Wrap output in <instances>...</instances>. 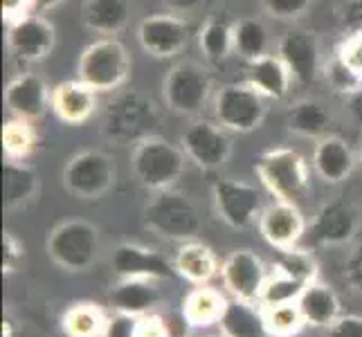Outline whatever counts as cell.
Wrapping results in <instances>:
<instances>
[{
  "mask_svg": "<svg viewBox=\"0 0 362 337\" xmlns=\"http://www.w3.org/2000/svg\"><path fill=\"white\" fill-rule=\"evenodd\" d=\"M160 110L148 95L127 90L108 102L102 117V135L115 146H135L148 135H156Z\"/></svg>",
  "mask_w": 362,
  "mask_h": 337,
  "instance_id": "6da1fadb",
  "label": "cell"
},
{
  "mask_svg": "<svg viewBox=\"0 0 362 337\" xmlns=\"http://www.w3.org/2000/svg\"><path fill=\"white\" fill-rule=\"evenodd\" d=\"M257 178L264 184V189L284 203L304 201L310 189V169L306 158L291 146L268 148L255 162Z\"/></svg>",
  "mask_w": 362,
  "mask_h": 337,
  "instance_id": "7a4b0ae2",
  "label": "cell"
},
{
  "mask_svg": "<svg viewBox=\"0 0 362 337\" xmlns=\"http://www.w3.org/2000/svg\"><path fill=\"white\" fill-rule=\"evenodd\" d=\"M187 167V155L180 146L171 144L160 135H148L133 146L131 171L135 180L148 191L173 189Z\"/></svg>",
  "mask_w": 362,
  "mask_h": 337,
  "instance_id": "3957f363",
  "label": "cell"
},
{
  "mask_svg": "<svg viewBox=\"0 0 362 337\" xmlns=\"http://www.w3.org/2000/svg\"><path fill=\"white\" fill-rule=\"evenodd\" d=\"M144 227L169 241H194L203 230V218L189 196L176 189L153 191L144 207Z\"/></svg>",
  "mask_w": 362,
  "mask_h": 337,
  "instance_id": "277c9868",
  "label": "cell"
},
{
  "mask_svg": "<svg viewBox=\"0 0 362 337\" xmlns=\"http://www.w3.org/2000/svg\"><path fill=\"white\" fill-rule=\"evenodd\" d=\"M131 54L127 45L113 36L93 41L83 49L77 64V79L97 93H113L131 77Z\"/></svg>",
  "mask_w": 362,
  "mask_h": 337,
  "instance_id": "5b68a950",
  "label": "cell"
},
{
  "mask_svg": "<svg viewBox=\"0 0 362 337\" xmlns=\"http://www.w3.org/2000/svg\"><path fill=\"white\" fill-rule=\"evenodd\" d=\"M102 239L93 223L72 218L59 223L47 236L49 261L66 272H86L99 259Z\"/></svg>",
  "mask_w": 362,
  "mask_h": 337,
  "instance_id": "8992f818",
  "label": "cell"
},
{
  "mask_svg": "<svg viewBox=\"0 0 362 337\" xmlns=\"http://www.w3.org/2000/svg\"><path fill=\"white\" fill-rule=\"evenodd\" d=\"M214 90V81L198 61H178L162 79V99L173 115L196 117Z\"/></svg>",
  "mask_w": 362,
  "mask_h": 337,
  "instance_id": "52a82bcc",
  "label": "cell"
},
{
  "mask_svg": "<svg viewBox=\"0 0 362 337\" xmlns=\"http://www.w3.org/2000/svg\"><path fill=\"white\" fill-rule=\"evenodd\" d=\"M117 180V165L99 148L74 153L64 167V187L77 201L93 203L106 196Z\"/></svg>",
  "mask_w": 362,
  "mask_h": 337,
  "instance_id": "ba28073f",
  "label": "cell"
},
{
  "mask_svg": "<svg viewBox=\"0 0 362 337\" xmlns=\"http://www.w3.org/2000/svg\"><path fill=\"white\" fill-rule=\"evenodd\" d=\"M264 99L245 81L226 83L214 95V119L230 133H252L266 119Z\"/></svg>",
  "mask_w": 362,
  "mask_h": 337,
  "instance_id": "9c48e42d",
  "label": "cell"
},
{
  "mask_svg": "<svg viewBox=\"0 0 362 337\" xmlns=\"http://www.w3.org/2000/svg\"><path fill=\"white\" fill-rule=\"evenodd\" d=\"M211 198L218 218L232 230H247L264 211V194L255 184L234 178H216L211 182Z\"/></svg>",
  "mask_w": 362,
  "mask_h": 337,
  "instance_id": "30bf717a",
  "label": "cell"
},
{
  "mask_svg": "<svg viewBox=\"0 0 362 337\" xmlns=\"http://www.w3.org/2000/svg\"><path fill=\"white\" fill-rule=\"evenodd\" d=\"M180 148L185 151L187 160L194 162L198 169L214 171L221 169L232 155V137L214 119L196 117L189 122L180 135Z\"/></svg>",
  "mask_w": 362,
  "mask_h": 337,
  "instance_id": "8fae6325",
  "label": "cell"
},
{
  "mask_svg": "<svg viewBox=\"0 0 362 337\" xmlns=\"http://www.w3.org/2000/svg\"><path fill=\"white\" fill-rule=\"evenodd\" d=\"M7 52L18 66H34L45 61L57 45L54 25L41 14H30L7 25Z\"/></svg>",
  "mask_w": 362,
  "mask_h": 337,
  "instance_id": "7c38bea8",
  "label": "cell"
},
{
  "mask_svg": "<svg viewBox=\"0 0 362 337\" xmlns=\"http://www.w3.org/2000/svg\"><path fill=\"white\" fill-rule=\"evenodd\" d=\"M360 230L358 209L346 201H329L324 203L313 220L306 227V239L315 247H333L346 245L356 239Z\"/></svg>",
  "mask_w": 362,
  "mask_h": 337,
  "instance_id": "4fadbf2b",
  "label": "cell"
},
{
  "mask_svg": "<svg viewBox=\"0 0 362 337\" xmlns=\"http://www.w3.org/2000/svg\"><path fill=\"white\" fill-rule=\"evenodd\" d=\"M221 281L234 299L259 304L270 277L266 264L252 249H234L221 264Z\"/></svg>",
  "mask_w": 362,
  "mask_h": 337,
  "instance_id": "5bb4252c",
  "label": "cell"
},
{
  "mask_svg": "<svg viewBox=\"0 0 362 337\" xmlns=\"http://www.w3.org/2000/svg\"><path fill=\"white\" fill-rule=\"evenodd\" d=\"M192 28L178 14H151L137 28L140 47L153 59H173L189 45Z\"/></svg>",
  "mask_w": 362,
  "mask_h": 337,
  "instance_id": "9a60e30c",
  "label": "cell"
},
{
  "mask_svg": "<svg viewBox=\"0 0 362 337\" xmlns=\"http://www.w3.org/2000/svg\"><path fill=\"white\" fill-rule=\"evenodd\" d=\"M110 268L119 279H153L169 281L176 277V268L162 256L158 249L137 245V243H119L110 254Z\"/></svg>",
  "mask_w": 362,
  "mask_h": 337,
  "instance_id": "2e32d148",
  "label": "cell"
},
{
  "mask_svg": "<svg viewBox=\"0 0 362 337\" xmlns=\"http://www.w3.org/2000/svg\"><path fill=\"white\" fill-rule=\"evenodd\" d=\"M277 57L288 66L293 79L308 85L320 72V39L306 28H291L281 34L277 43Z\"/></svg>",
  "mask_w": 362,
  "mask_h": 337,
  "instance_id": "e0dca14e",
  "label": "cell"
},
{
  "mask_svg": "<svg viewBox=\"0 0 362 337\" xmlns=\"http://www.w3.org/2000/svg\"><path fill=\"white\" fill-rule=\"evenodd\" d=\"M5 106L11 117L25 122H39L52 106V88L36 72H21L7 83Z\"/></svg>",
  "mask_w": 362,
  "mask_h": 337,
  "instance_id": "ac0fdd59",
  "label": "cell"
},
{
  "mask_svg": "<svg viewBox=\"0 0 362 337\" xmlns=\"http://www.w3.org/2000/svg\"><path fill=\"white\" fill-rule=\"evenodd\" d=\"M259 232L264 241L274 249H291L297 247L299 241L306 236V218L295 203L274 201L264 207L257 220Z\"/></svg>",
  "mask_w": 362,
  "mask_h": 337,
  "instance_id": "d6986e66",
  "label": "cell"
},
{
  "mask_svg": "<svg viewBox=\"0 0 362 337\" xmlns=\"http://www.w3.org/2000/svg\"><path fill=\"white\" fill-rule=\"evenodd\" d=\"M358 158L340 135H324L313 148V169L327 184H342L354 173Z\"/></svg>",
  "mask_w": 362,
  "mask_h": 337,
  "instance_id": "ffe728a7",
  "label": "cell"
},
{
  "mask_svg": "<svg viewBox=\"0 0 362 337\" xmlns=\"http://www.w3.org/2000/svg\"><path fill=\"white\" fill-rule=\"evenodd\" d=\"M97 90H93L88 83L81 79L61 81L52 88V112L59 122L79 126L88 122L97 110Z\"/></svg>",
  "mask_w": 362,
  "mask_h": 337,
  "instance_id": "44dd1931",
  "label": "cell"
},
{
  "mask_svg": "<svg viewBox=\"0 0 362 337\" xmlns=\"http://www.w3.org/2000/svg\"><path fill=\"white\" fill-rule=\"evenodd\" d=\"M293 81L295 79L288 66L277 54H264L259 59L245 61V83L252 85L261 97L281 102L288 97Z\"/></svg>",
  "mask_w": 362,
  "mask_h": 337,
  "instance_id": "7402d4cb",
  "label": "cell"
},
{
  "mask_svg": "<svg viewBox=\"0 0 362 337\" xmlns=\"http://www.w3.org/2000/svg\"><path fill=\"white\" fill-rule=\"evenodd\" d=\"M113 310L124 315L142 317L153 313L160 304V288L153 279H119L108 295Z\"/></svg>",
  "mask_w": 362,
  "mask_h": 337,
  "instance_id": "603a6c76",
  "label": "cell"
},
{
  "mask_svg": "<svg viewBox=\"0 0 362 337\" xmlns=\"http://www.w3.org/2000/svg\"><path fill=\"white\" fill-rule=\"evenodd\" d=\"M133 14L131 0H83V25L95 34L117 36L127 30Z\"/></svg>",
  "mask_w": 362,
  "mask_h": 337,
  "instance_id": "cb8c5ba5",
  "label": "cell"
},
{
  "mask_svg": "<svg viewBox=\"0 0 362 337\" xmlns=\"http://www.w3.org/2000/svg\"><path fill=\"white\" fill-rule=\"evenodd\" d=\"M223 337H270L264 308L243 299H230L218 319Z\"/></svg>",
  "mask_w": 362,
  "mask_h": 337,
  "instance_id": "d4e9b609",
  "label": "cell"
},
{
  "mask_svg": "<svg viewBox=\"0 0 362 337\" xmlns=\"http://www.w3.org/2000/svg\"><path fill=\"white\" fill-rule=\"evenodd\" d=\"M297 306L302 310L306 326H313V329H329L335 319L342 317L340 297L335 295L331 285L320 283V281H313L308 285L302 292V297L297 299Z\"/></svg>",
  "mask_w": 362,
  "mask_h": 337,
  "instance_id": "484cf974",
  "label": "cell"
},
{
  "mask_svg": "<svg viewBox=\"0 0 362 337\" xmlns=\"http://www.w3.org/2000/svg\"><path fill=\"white\" fill-rule=\"evenodd\" d=\"M173 268H176L178 277L196 285H205L221 272L218 259L211 252V247L198 241H187L180 245L176 259H173Z\"/></svg>",
  "mask_w": 362,
  "mask_h": 337,
  "instance_id": "4316f807",
  "label": "cell"
},
{
  "mask_svg": "<svg viewBox=\"0 0 362 337\" xmlns=\"http://www.w3.org/2000/svg\"><path fill=\"white\" fill-rule=\"evenodd\" d=\"M331 122V110L320 99H299L286 112L288 131L299 137H306V140H320V137L329 135Z\"/></svg>",
  "mask_w": 362,
  "mask_h": 337,
  "instance_id": "83f0119b",
  "label": "cell"
},
{
  "mask_svg": "<svg viewBox=\"0 0 362 337\" xmlns=\"http://www.w3.org/2000/svg\"><path fill=\"white\" fill-rule=\"evenodd\" d=\"M41 189L39 173L34 167L25 165L23 160H7L3 169V191L5 207L9 211L30 205Z\"/></svg>",
  "mask_w": 362,
  "mask_h": 337,
  "instance_id": "f1b7e54d",
  "label": "cell"
},
{
  "mask_svg": "<svg viewBox=\"0 0 362 337\" xmlns=\"http://www.w3.org/2000/svg\"><path fill=\"white\" fill-rule=\"evenodd\" d=\"M228 306V299L218 290L207 288V285H198L189 295L182 299V315L194 329H205L211 324H218L223 310Z\"/></svg>",
  "mask_w": 362,
  "mask_h": 337,
  "instance_id": "f546056e",
  "label": "cell"
},
{
  "mask_svg": "<svg viewBox=\"0 0 362 337\" xmlns=\"http://www.w3.org/2000/svg\"><path fill=\"white\" fill-rule=\"evenodd\" d=\"M198 47L209 64H221L234 52V25L223 16H209L198 30Z\"/></svg>",
  "mask_w": 362,
  "mask_h": 337,
  "instance_id": "4dcf8cb0",
  "label": "cell"
},
{
  "mask_svg": "<svg viewBox=\"0 0 362 337\" xmlns=\"http://www.w3.org/2000/svg\"><path fill=\"white\" fill-rule=\"evenodd\" d=\"M108 315L97 304H74L61 317V329L68 337H104Z\"/></svg>",
  "mask_w": 362,
  "mask_h": 337,
  "instance_id": "1f68e13d",
  "label": "cell"
},
{
  "mask_svg": "<svg viewBox=\"0 0 362 337\" xmlns=\"http://www.w3.org/2000/svg\"><path fill=\"white\" fill-rule=\"evenodd\" d=\"M270 32L264 20L259 18H241L234 23V52L243 61H252L268 54Z\"/></svg>",
  "mask_w": 362,
  "mask_h": 337,
  "instance_id": "d6a6232c",
  "label": "cell"
},
{
  "mask_svg": "<svg viewBox=\"0 0 362 337\" xmlns=\"http://www.w3.org/2000/svg\"><path fill=\"white\" fill-rule=\"evenodd\" d=\"M36 142H39V135H36L32 122H25L18 117H11L5 122L3 126V151L7 160H28Z\"/></svg>",
  "mask_w": 362,
  "mask_h": 337,
  "instance_id": "836d02e7",
  "label": "cell"
},
{
  "mask_svg": "<svg viewBox=\"0 0 362 337\" xmlns=\"http://www.w3.org/2000/svg\"><path fill=\"white\" fill-rule=\"evenodd\" d=\"M272 272L288 274V277L297 281H304L306 285L317 281V264L313 254H310L308 249H302L299 245L291 249H279V256L274 259V264H272Z\"/></svg>",
  "mask_w": 362,
  "mask_h": 337,
  "instance_id": "e575fe53",
  "label": "cell"
},
{
  "mask_svg": "<svg viewBox=\"0 0 362 337\" xmlns=\"http://www.w3.org/2000/svg\"><path fill=\"white\" fill-rule=\"evenodd\" d=\"M261 308H264V317H266V326H268L270 337H295L306 326L297 302L261 306Z\"/></svg>",
  "mask_w": 362,
  "mask_h": 337,
  "instance_id": "d590c367",
  "label": "cell"
},
{
  "mask_svg": "<svg viewBox=\"0 0 362 337\" xmlns=\"http://www.w3.org/2000/svg\"><path fill=\"white\" fill-rule=\"evenodd\" d=\"M308 288L304 281H297L288 274L281 272H270V277L264 285V292H261L259 306H274V304H288L297 302L302 292Z\"/></svg>",
  "mask_w": 362,
  "mask_h": 337,
  "instance_id": "8d00e7d4",
  "label": "cell"
},
{
  "mask_svg": "<svg viewBox=\"0 0 362 337\" xmlns=\"http://www.w3.org/2000/svg\"><path fill=\"white\" fill-rule=\"evenodd\" d=\"M324 79H327V83L331 85V88L335 93H340L342 97L362 85V79L344 64L338 54H335L329 64L324 66Z\"/></svg>",
  "mask_w": 362,
  "mask_h": 337,
  "instance_id": "74e56055",
  "label": "cell"
},
{
  "mask_svg": "<svg viewBox=\"0 0 362 337\" xmlns=\"http://www.w3.org/2000/svg\"><path fill=\"white\" fill-rule=\"evenodd\" d=\"M268 16L281 23H295L313 7V0H259Z\"/></svg>",
  "mask_w": 362,
  "mask_h": 337,
  "instance_id": "f35d334b",
  "label": "cell"
},
{
  "mask_svg": "<svg viewBox=\"0 0 362 337\" xmlns=\"http://www.w3.org/2000/svg\"><path fill=\"white\" fill-rule=\"evenodd\" d=\"M338 18L346 36L362 34V0H342Z\"/></svg>",
  "mask_w": 362,
  "mask_h": 337,
  "instance_id": "ab89813d",
  "label": "cell"
},
{
  "mask_svg": "<svg viewBox=\"0 0 362 337\" xmlns=\"http://www.w3.org/2000/svg\"><path fill=\"white\" fill-rule=\"evenodd\" d=\"M338 57L362 79V34L346 36L338 49Z\"/></svg>",
  "mask_w": 362,
  "mask_h": 337,
  "instance_id": "60d3db41",
  "label": "cell"
},
{
  "mask_svg": "<svg viewBox=\"0 0 362 337\" xmlns=\"http://www.w3.org/2000/svg\"><path fill=\"white\" fill-rule=\"evenodd\" d=\"M344 279L354 292L362 295V241L351 247V252L344 261Z\"/></svg>",
  "mask_w": 362,
  "mask_h": 337,
  "instance_id": "b9f144b4",
  "label": "cell"
},
{
  "mask_svg": "<svg viewBox=\"0 0 362 337\" xmlns=\"http://www.w3.org/2000/svg\"><path fill=\"white\" fill-rule=\"evenodd\" d=\"M23 254H25V249H23L21 241L11 232H5L3 234V272L9 274V272L18 270Z\"/></svg>",
  "mask_w": 362,
  "mask_h": 337,
  "instance_id": "7bdbcfd3",
  "label": "cell"
},
{
  "mask_svg": "<svg viewBox=\"0 0 362 337\" xmlns=\"http://www.w3.org/2000/svg\"><path fill=\"white\" fill-rule=\"evenodd\" d=\"M135 331H137V317L124 315L115 310L113 315H108L104 337H135Z\"/></svg>",
  "mask_w": 362,
  "mask_h": 337,
  "instance_id": "ee69618b",
  "label": "cell"
},
{
  "mask_svg": "<svg viewBox=\"0 0 362 337\" xmlns=\"http://www.w3.org/2000/svg\"><path fill=\"white\" fill-rule=\"evenodd\" d=\"M135 337H169V331H167V324H165L162 313L153 310V313L137 317Z\"/></svg>",
  "mask_w": 362,
  "mask_h": 337,
  "instance_id": "f6af8a7d",
  "label": "cell"
},
{
  "mask_svg": "<svg viewBox=\"0 0 362 337\" xmlns=\"http://www.w3.org/2000/svg\"><path fill=\"white\" fill-rule=\"evenodd\" d=\"M327 337H362V317L342 315L327 329Z\"/></svg>",
  "mask_w": 362,
  "mask_h": 337,
  "instance_id": "bcb514c9",
  "label": "cell"
},
{
  "mask_svg": "<svg viewBox=\"0 0 362 337\" xmlns=\"http://www.w3.org/2000/svg\"><path fill=\"white\" fill-rule=\"evenodd\" d=\"M34 9V0H3V20L5 25L16 23L30 16Z\"/></svg>",
  "mask_w": 362,
  "mask_h": 337,
  "instance_id": "7dc6e473",
  "label": "cell"
},
{
  "mask_svg": "<svg viewBox=\"0 0 362 337\" xmlns=\"http://www.w3.org/2000/svg\"><path fill=\"white\" fill-rule=\"evenodd\" d=\"M162 317H165L169 337H189V329H194V326L187 321L182 310L180 313H176V310H167V313H162Z\"/></svg>",
  "mask_w": 362,
  "mask_h": 337,
  "instance_id": "c3c4849f",
  "label": "cell"
},
{
  "mask_svg": "<svg viewBox=\"0 0 362 337\" xmlns=\"http://www.w3.org/2000/svg\"><path fill=\"white\" fill-rule=\"evenodd\" d=\"M344 110L356 126H362V85L349 95H344Z\"/></svg>",
  "mask_w": 362,
  "mask_h": 337,
  "instance_id": "681fc988",
  "label": "cell"
},
{
  "mask_svg": "<svg viewBox=\"0 0 362 337\" xmlns=\"http://www.w3.org/2000/svg\"><path fill=\"white\" fill-rule=\"evenodd\" d=\"M165 7L171 11V14H192L198 7H201L205 0H162Z\"/></svg>",
  "mask_w": 362,
  "mask_h": 337,
  "instance_id": "f907efd6",
  "label": "cell"
},
{
  "mask_svg": "<svg viewBox=\"0 0 362 337\" xmlns=\"http://www.w3.org/2000/svg\"><path fill=\"white\" fill-rule=\"evenodd\" d=\"M66 0H34V9L43 14V11H49V9H57L59 5H64Z\"/></svg>",
  "mask_w": 362,
  "mask_h": 337,
  "instance_id": "816d5d0a",
  "label": "cell"
},
{
  "mask_svg": "<svg viewBox=\"0 0 362 337\" xmlns=\"http://www.w3.org/2000/svg\"><path fill=\"white\" fill-rule=\"evenodd\" d=\"M358 162H360V167H362V148H360V153H358Z\"/></svg>",
  "mask_w": 362,
  "mask_h": 337,
  "instance_id": "f5cc1de1",
  "label": "cell"
},
{
  "mask_svg": "<svg viewBox=\"0 0 362 337\" xmlns=\"http://www.w3.org/2000/svg\"><path fill=\"white\" fill-rule=\"evenodd\" d=\"M209 337H223V335H209Z\"/></svg>",
  "mask_w": 362,
  "mask_h": 337,
  "instance_id": "db71d44e",
  "label": "cell"
}]
</instances>
